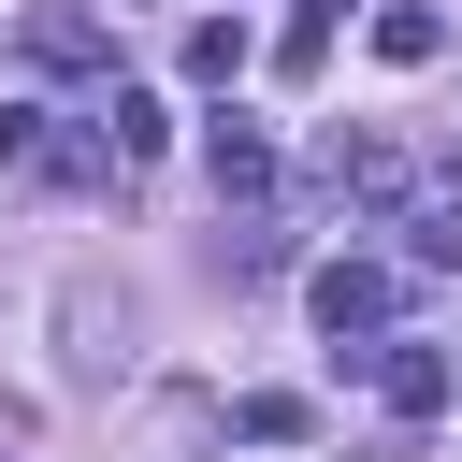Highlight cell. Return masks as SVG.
Masks as SVG:
<instances>
[{
  "label": "cell",
  "mask_w": 462,
  "mask_h": 462,
  "mask_svg": "<svg viewBox=\"0 0 462 462\" xmlns=\"http://www.w3.org/2000/svg\"><path fill=\"white\" fill-rule=\"evenodd\" d=\"M303 303H318L332 361H361V332H375V318L404 303V260H318V289H303Z\"/></svg>",
  "instance_id": "obj_1"
},
{
  "label": "cell",
  "mask_w": 462,
  "mask_h": 462,
  "mask_svg": "<svg viewBox=\"0 0 462 462\" xmlns=\"http://www.w3.org/2000/svg\"><path fill=\"white\" fill-rule=\"evenodd\" d=\"M29 72H116V29H101L87 0H43V14H29Z\"/></svg>",
  "instance_id": "obj_2"
},
{
  "label": "cell",
  "mask_w": 462,
  "mask_h": 462,
  "mask_svg": "<svg viewBox=\"0 0 462 462\" xmlns=\"http://www.w3.org/2000/svg\"><path fill=\"white\" fill-rule=\"evenodd\" d=\"M390 231H404V274H462V188H419Z\"/></svg>",
  "instance_id": "obj_3"
},
{
  "label": "cell",
  "mask_w": 462,
  "mask_h": 462,
  "mask_svg": "<svg viewBox=\"0 0 462 462\" xmlns=\"http://www.w3.org/2000/svg\"><path fill=\"white\" fill-rule=\"evenodd\" d=\"M202 173H217V202H260V188H274V144H260L245 116H217V130H202Z\"/></svg>",
  "instance_id": "obj_4"
},
{
  "label": "cell",
  "mask_w": 462,
  "mask_h": 462,
  "mask_svg": "<svg viewBox=\"0 0 462 462\" xmlns=\"http://www.w3.org/2000/svg\"><path fill=\"white\" fill-rule=\"evenodd\" d=\"M375 390H390L404 419H433V404H448L462 375H448V346H375Z\"/></svg>",
  "instance_id": "obj_5"
},
{
  "label": "cell",
  "mask_w": 462,
  "mask_h": 462,
  "mask_svg": "<svg viewBox=\"0 0 462 462\" xmlns=\"http://www.w3.org/2000/svg\"><path fill=\"white\" fill-rule=\"evenodd\" d=\"M332 29H346V0H289V29H274V72H289V87H318V72H332Z\"/></svg>",
  "instance_id": "obj_6"
},
{
  "label": "cell",
  "mask_w": 462,
  "mask_h": 462,
  "mask_svg": "<svg viewBox=\"0 0 462 462\" xmlns=\"http://www.w3.org/2000/svg\"><path fill=\"white\" fill-rule=\"evenodd\" d=\"M375 58H404V72L448 58V14H433V0H390V14H375Z\"/></svg>",
  "instance_id": "obj_7"
},
{
  "label": "cell",
  "mask_w": 462,
  "mask_h": 462,
  "mask_svg": "<svg viewBox=\"0 0 462 462\" xmlns=\"http://www.w3.org/2000/svg\"><path fill=\"white\" fill-rule=\"evenodd\" d=\"M231 433H245V448H303L318 419H303V390H245V404H231Z\"/></svg>",
  "instance_id": "obj_8"
},
{
  "label": "cell",
  "mask_w": 462,
  "mask_h": 462,
  "mask_svg": "<svg viewBox=\"0 0 462 462\" xmlns=\"http://www.w3.org/2000/svg\"><path fill=\"white\" fill-rule=\"evenodd\" d=\"M173 58H188V87H231V72H245V29H231V14H202Z\"/></svg>",
  "instance_id": "obj_9"
},
{
  "label": "cell",
  "mask_w": 462,
  "mask_h": 462,
  "mask_svg": "<svg viewBox=\"0 0 462 462\" xmlns=\"http://www.w3.org/2000/svg\"><path fill=\"white\" fill-rule=\"evenodd\" d=\"M101 116H116V144H130V159H159V130H173V116H159L144 87H101Z\"/></svg>",
  "instance_id": "obj_10"
},
{
  "label": "cell",
  "mask_w": 462,
  "mask_h": 462,
  "mask_svg": "<svg viewBox=\"0 0 462 462\" xmlns=\"http://www.w3.org/2000/svg\"><path fill=\"white\" fill-rule=\"evenodd\" d=\"M29 159H58V130H43L29 101H0V173H29Z\"/></svg>",
  "instance_id": "obj_11"
}]
</instances>
